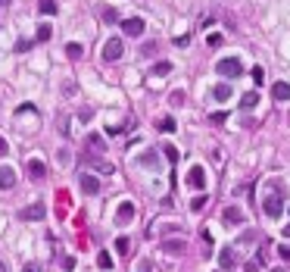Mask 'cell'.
Listing matches in <instances>:
<instances>
[{
    "label": "cell",
    "instance_id": "6da1fadb",
    "mask_svg": "<svg viewBox=\"0 0 290 272\" xmlns=\"http://www.w3.org/2000/svg\"><path fill=\"white\" fill-rule=\"evenodd\" d=\"M216 72L225 75V79H237V75L243 72V63L237 56H225V59H218V63H216Z\"/></svg>",
    "mask_w": 290,
    "mask_h": 272
},
{
    "label": "cell",
    "instance_id": "7a4b0ae2",
    "mask_svg": "<svg viewBox=\"0 0 290 272\" xmlns=\"http://www.w3.org/2000/svg\"><path fill=\"white\" fill-rule=\"evenodd\" d=\"M125 54V47H122V38H109L106 44H103V59L106 63H116L119 56Z\"/></svg>",
    "mask_w": 290,
    "mask_h": 272
},
{
    "label": "cell",
    "instance_id": "3957f363",
    "mask_svg": "<svg viewBox=\"0 0 290 272\" xmlns=\"http://www.w3.org/2000/svg\"><path fill=\"white\" fill-rule=\"evenodd\" d=\"M144 28H147V22H144L141 16H131V19H125V22H122V31H125L128 38H141V35H144Z\"/></svg>",
    "mask_w": 290,
    "mask_h": 272
},
{
    "label": "cell",
    "instance_id": "277c9868",
    "mask_svg": "<svg viewBox=\"0 0 290 272\" xmlns=\"http://www.w3.org/2000/svg\"><path fill=\"white\" fill-rule=\"evenodd\" d=\"M187 188H193V191H203L206 188V172H203V166H193L191 172H187Z\"/></svg>",
    "mask_w": 290,
    "mask_h": 272
},
{
    "label": "cell",
    "instance_id": "5b68a950",
    "mask_svg": "<svg viewBox=\"0 0 290 272\" xmlns=\"http://www.w3.org/2000/svg\"><path fill=\"white\" fill-rule=\"evenodd\" d=\"M262 210H266L268 219H278L281 213H284V200H281V197H266V200H262Z\"/></svg>",
    "mask_w": 290,
    "mask_h": 272
},
{
    "label": "cell",
    "instance_id": "8992f818",
    "mask_svg": "<svg viewBox=\"0 0 290 272\" xmlns=\"http://www.w3.org/2000/svg\"><path fill=\"white\" fill-rule=\"evenodd\" d=\"M22 222H35V219H44V203H31V207H25L19 213Z\"/></svg>",
    "mask_w": 290,
    "mask_h": 272
},
{
    "label": "cell",
    "instance_id": "52a82bcc",
    "mask_svg": "<svg viewBox=\"0 0 290 272\" xmlns=\"http://www.w3.org/2000/svg\"><path fill=\"white\" fill-rule=\"evenodd\" d=\"M116 219H119V225L131 222V219H134V203L131 200H122V203H119V210H116Z\"/></svg>",
    "mask_w": 290,
    "mask_h": 272
},
{
    "label": "cell",
    "instance_id": "ba28073f",
    "mask_svg": "<svg viewBox=\"0 0 290 272\" xmlns=\"http://www.w3.org/2000/svg\"><path fill=\"white\" fill-rule=\"evenodd\" d=\"M16 185V169L13 166H0V191H10Z\"/></svg>",
    "mask_w": 290,
    "mask_h": 272
},
{
    "label": "cell",
    "instance_id": "9c48e42d",
    "mask_svg": "<svg viewBox=\"0 0 290 272\" xmlns=\"http://www.w3.org/2000/svg\"><path fill=\"white\" fill-rule=\"evenodd\" d=\"M184 247H187V244L181 241V238H172V241H163V250L169 253V257H181V253H184Z\"/></svg>",
    "mask_w": 290,
    "mask_h": 272
},
{
    "label": "cell",
    "instance_id": "30bf717a",
    "mask_svg": "<svg viewBox=\"0 0 290 272\" xmlns=\"http://www.w3.org/2000/svg\"><path fill=\"white\" fill-rule=\"evenodd\" d=\"M221 219H225V225H241L243 222V210L241 207H228L225 213H221Z\"/></svg>",
    "mask_w": 290,
    "mask_h": 272
},
{
    "label": "cell",
    "instance_id": "8fae6325",
    "mask_svg": "<svg viewBox=\"0 0 290 272\" xmlns=\"http://www.w3.org/2000/svg\"><path fill=\"white\" fill-rule=\"evenodd\" d=\"M218 263H221V269H234L237 266V253L231 247H221L218 250Z\"/></svg>",
    "mask_w": 290,
    "mask_h": 272
},
{
    "label": "cell",
    "instance_id": "7c38bea8",
    "mask_svg": "<svg viewBox=\"0 0 290 272\" xmlns=\"http://www.w3.org/2000/svg\"><path fill=\"white\" fill-rule=\"evenodd\" d=\"M138 166L153 169V172H156V169H159V157H156V150H147V154H141V157H138Z\"/></svg>",
    "mask_w": 290,
    "mask_h": 272
},
{
    "label": "cell",
    "instance_id": "4fadbf2b",
    "mask_svg": "<svg viewBox=\"0 0 290 272\" xmlns=\"http://www.w3.org/2000/svg\"><path fill=\"white\" fill-rule=\"evenodd\" d=\"M28 175H31V178H44V175H47V166H44V160L31 157V160H28Z\"/></svg>",
    "mask_w": 290,
    "mask_h": 272
},
{
    "label": "cell",
    "instance_id": "5bb4252c",
    "mask_svg": "<svg viewBox=\"0 0 290 272\" xmlns=\"http://www.w3.org/2000/svg\"><path fill=\"white\" fill-rule=\"evenodd\" d=\"M81 191H84V194H97V191H100V182H97L91 172H81Z\"/></svg>",
    "mask_w": 290,
    "mask_h": 272
},
{
    "label": "cell",
    "instance_id": "9a60e30c",
    "mask_svg": "<svg viewBox=\"0 0 290 272\" xmlns=\"http://www.w3.org/2000/svg\"><path fill=\"white\" fill-rule=\"evenodd\" d=\"M271 97L275 100H290V84L287 82H275L271 84Z\"/></svg>",
    "mask_w": 290,
    "mask_h": 272
},
{
    "label": "cell",
    "instance_id": "2e32d148",
    "mask_svg": "<svg viewBox=\"0 0 290 272\" xmlns=\"http://www.w3.org/2000/svg\"><path fill=\"white\" fill-rule=\"evenodd\" d=\"M212 97H216L218 104H225V100H231V88H228L225 82H218L216 88H212Z\"/></svg>",
    "mask_w": 290,
    "mask_h": 272
},
{
    "label": "cell",
    "instance_id": "e0dca14e",
    "mask_svg": "<svg viewBox=\"0 0 290 272\" xmlns=\"http://www.w3.org/2000/svg\"><path fill=\"white\" fill-rule=\"evenodd\" d=\"M88 166H94L100 175H113V172H116V169L109 166V163H103V160H91V157H88Z\"/></svg>",
    "mask_w": 290,
    "mask_h": 272
},
{
    "label": "cell",
    "instance_id": "ac0fdd59",
    "mask_svg": "<svg viewBox=\"0 0 290 272\" xmlns=\"http://www.w3.org/2000/svg\"><path fill=\"white\" fill-rule=\"evenodd\" d=\"M256 104H259V94H256V91H246V94H241V107H243V109H253Z\"/></svg>",
    "mask_w": 290,
    "mask_h": 272
},
{
    "label": "cell",
    "instance_id": "d6986e66",
    "mask_svg": "<svg viewBox=\"0 0 290 272\" xmlns=\"http://www.w3.org/2000/svg\"><path fill=\"white\" fill-rule=\"evenodd\" d=\"M38 10L44 13V16H56L59 6H56V0H38Z\"/></svg>",
    "mask_w": 290,
    "mask_h": 272
},
{
    "label": "cell",
    "instance_id": "ffe728a7",
    "mask_svg": "<svg viewBox=\"0 0 290 272\" xmlns=\"http://www.w3.org/2000/svg\"><path fill=\"white\" fill-rule=\"evenodd\" d=\"M88 147L94 154H100V150H103V138H100V135H88Z\"/></svg>",
    "mask_w": 290,
    "mask_h": 272
},
{
    "label": "cell",
    "instance_id": "44dd1931",
    "mask_svg": "<svg viewBox=\"0 0 290 272\" xmlns=\"http://www.w3.org/2000/svg\"><path fill=\"white\" fill-rule=\"evenodd\" d=\"M156 129H159V132H175V119H172V116H163V119L156 122Z\"/></svg>",
    "mask_w": 290,
    "mask_h": 272
},
{
    "label": "cell",
    "instance_id": "7402d4cb",
    "mask_svg": "<svg viewBox=\"0 0 290 272\" xmlns=\"http://www.w3.org/2000/svg\"><path fill=\"white\" fill-rule=\"evenodd\" d=\"M169 72H172V63H156L153 66V75H159V79H166Z\"/></svg>",
    "mask_w": 290,
    "mask_h": 272
},
{
    "label": "cell",
    "instance_id": "603a6c76",
    "mask_svg": "<svg viewBox=\"0 0 290 272\" xmlns=\"http://www.w3.org/2000/svg\"><path fill=\"white\" fill-rule=\"evenodd\" d=\"M97 266H100V269H113V257H109L106 250H100V257H97Z\"/></svg>",
    "mask_w": 290,
    "mask_h": 272
},
{
    "label": "cell",
    "instance_id": "cb8c5ba5",
    "mask_svg": "<svg viewBox=\"0 0 290 272\" xmlns=\"http://www.w3.org/2000/svg\"><path fill=\"white\" fill-rule=\"evenodd\" d=\"M156 50H159V44H156V41H147V44L141 47V54H144V56H156Z\"/></svg>",
    "mask_w": 290,
    "mask_h": 272
},
{
    "label": "cell",
    "instance_id": "d4e9b609",
    "mask_svg": "<svg viewBox=\"0 0 290 272\" xmlns=\"http://www.w3.org/2000/svg\"><path fill=\"white\" fill-rule=\"evenodd\" d=\"M163 154L169 157V163H178V150H175V144H166V147H163Z\"/></svg>",
    "mask_w": 290,
    "mask_h": 272
},
{
    "label": "cell",
    "instance_id": "484cf974",
    "mask_svg": "<svg viewBox=\"0 0 290 272\" xmlns=\"http://www.w3.org/2000/svg\"><path fill=\"white\" fill-rule=\"evenodd\" d=\"M100 13H103V19H106V22H119V13L113 10V6H103Z\"/></svg>",
    "mask_w": 290,
    "mask_h": 272
},
{
    "label": "cell",
    "instance_id": "4316f807",
    "mask_svg": "<svg viewBox=\"0 0 290 272\" xmlns=\"http://www.w3.org/2000/svg\"><path fill=\"white\" fill-rule=\"evenodd\" d=\"M66 54H69L72 59H78L81 56V44H75V41H72V44H66Z\"/></svg>",
    "mask_w": 290,
    "mask_h": 272
},
{
    "label": "cell",
    "instance_id": "83f0119b",
    "mask_svg": "<svg viewBox=\"0 0 290 272\" xmlns=\"http://www.w3.org/2000/svg\"><path fill=\"white\" fill-rule=\"evenodd\" d=\"M169 100H172V107H181V104H184V91H172Z\"/></svg>",
    "mask_w": 290,
    "mask_h": 272
},
{
    "label": "cell",
    "instance_id": "f1b7e54d",
    "mask_svg": "<svg viewBox=\"0 0 290 272\" xmlns=\"http://www.w3.org/2000/svg\"><path fill=\"white\" fill-rule=\"evenodd\" d=\"M50 35H53V31H50V25L44 22V25L38 28V41H50Z\"/></svg>",
    "mask_w": 290,
    "mask_h": 272
},
{
    "label": "cell",
    "instance_id": "f546056e",
    "mask_svg": "<svg viewBox=\"0 0 290 272\" xmlns=\"http://www.w3.org/2000/svg\"><path fill=\"white\" fill-rule=\"evenodd\" d=\"M253 82H256V84L266 82V69H262V66H256V69H253Z\"/></svg>",
    "mask_w": 290,
    "mask_h": 272
},
{
    "label": "cell",
    "instance_id": "4dcf8cb0",
    "mask_svg": "<svg viewBox=\"0 0 290 272\" xmlns=\"http://www.w3.org/2000/svg\"><path fill=\"white\" fill-rule=\"evenodd\" d=\"M116 250H119V253H128V238H119V241H116Z\"/></svg>",
    "mask_w": 290,
    "mask_h": 272
},
{
    "label": "cell",
    "instance_id": "1f68e13d",
    "mask_svg": "<svg viewBox=\"0 0 290 272\" xmlns=\"http://www.w3.org/2000/svg\"><path fill=\"white\" fill-rule=\"evenodd\" d=\"M206 44H209V47H221V35H209Z\"/></svg>",
    "mask_w": 290,
    "mask_h": 272
},
{
    "label": "cell",
    "instance_id": "d6a6232c",
    "mask_svg": "<svg viewBox=\"0 0 290 272\" xmlns=\"http://www.w3.org/2000/svg\"><path fill=\"white\" fill-rule=\"evenodd\" d=\"M63 269L72 272V269H75V257H63Z\"/></svg>",
    "mask_w": 290,
    "mask_h": 272
},
{
    "label": "cell",
    "instance_id": "836d02e7",
    "mask_svg": "<svg viewBox=\"0 0 290 272\" xmlns=\"http://www.w3.org/2000/svg\"><path fill=\"white\" fill-rule=\"evenodd\" d=\"M243 272H259V266H256V263H246V266H243Z\"/></svg>",
    "mask_w": 290,
    "mask_h": 272
},
{
    "label": "cell",
    "instance_id": "e575fe53",
    "mask_svg": "<svg viewBox=\"0 0 290 272\" xmlns=\"http://www.w3.org/2000/svg\"><path fill=\"white\" fill-rule=\"evenodd\" d=\"M138 272H150V263H147V260H144V263H141V266H138Z\"/></svg>",
    "mask_w": 290,
    "mask_h": 272
},
{
    "label": "cell",
    "instance_id": "d590c367",
    "mask_svg": "<svg viewBox=\"0 0 290 272\" xmlns=\"http://www.w3.org/2000/svg\"><path fill=\"white\" fill-rule=\"evenodd\" d=\"M25 272H41V266H35V263H28V266H25Z\"/></svg>",
    "mask_w": 290,
    "mask_h": 272
},
{
    "label": "cell",
    "instance_id": "8d00e7d4",
    "mask_svg": "<svg viewBox=\"0 0 290 272\" xmlns=\"http://www.w3.org/2000/svg\"><path fill=\"white\" fill-rule=\"evenodd\" d=\"M278 253H281V257H284V260H290V247H281Z\"/></svg>",
    "mask_w": 290,
    "mask_h": 272
},
{
    "label": "cell",
    "instance_id": "74e56055",
    "mask_svg": "<svg viewBox=\"0 0 290 272\" xmlns=\"http://www.w3.org/2000/svg\"><path fill=\"white\" fill-rule=\"evenodd\" d=\"M6 150H10V147H6V141H3V138H0V157H3V154H6Z\"/></svg>",
    "mask_w": 290,
    "mask_h": 272
},
{
    "label": "cell",
    "instance_id": "f35d334b",
    "mask_svg": "<svg viewBox=\"0 0 290 272\" xmlns=\"http://www.w3.org/2000/svg\"><path fill=\"white\" fill-rule=\"evenodd\" d=\"M3 6H10V0H0V10H3Z\"/></svg>",
    "mask_w": 290,
    "mask_h": 272
},
{
    "label": "cell",
    "instance_id": "ab89813d",
    "mask_svg": "<svg viewBox=\"0 0 290 272\" xmlns=\"http://www.w3.org/2000/svg\"><path fill=\"white\" fill-rule=\"evenodd\" d=\"M284 238H290V225H284Z\"/></svg>",
    "mask_w": 290,
    "mask_h": 272
},
{
    "label": "cell",
    "instance_id": "60d3db41",
    "mask_svg": "<svg viewBox=\"0 0 290 272\" xmlns=\"http://www.w3.org/2000/svg\"><path fill=\"white\" fill-rule=\"evenodd\" d=\"M0 272H6V266H3V263H0Z\"/></svg>",
    "mask_w": 290,
    "mask_h": 272
}]
</instances>
